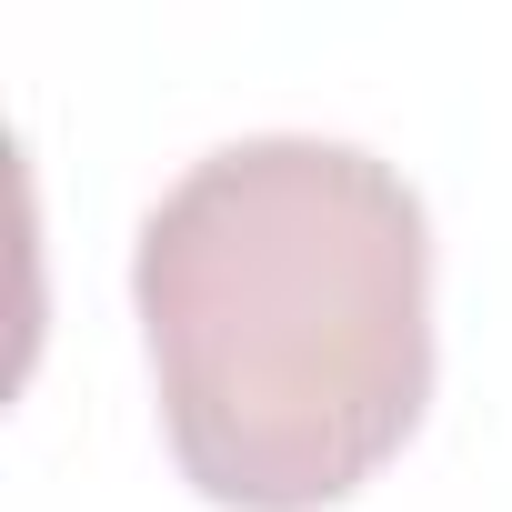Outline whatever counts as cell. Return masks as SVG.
<instances>
[{
	"label": "cell",
	"mask_w": 512,
	"mask_h": 512,
	"mask_svg": "<svg viewBox=\"0 0 512 512\" xmlns=\"http://www.w3.org/2000/svg\"><path fill=\"white\" fill-rule=\"evenodd\" d=\"M131 312L201 502H352L432 402L422 191L332 131H241L141 211Z\"/></svg>",
	"instance_id": "6da1fadb"
}]
</instances>
